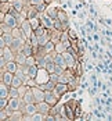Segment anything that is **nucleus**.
Listing matches in <instances>:
<instances>
[{
  "mask_svg": "<svg viewBox=\"0 0 112 121\" xmlns=\"http://www.w3.org/2000/svg\"><path fill=\"white\" fill-rule=\"evenodd\" d=\"M50 81V73L49 70L44 67V68H39V73H37L36 78H35V82L36 85H44Z\"/></svg>",
  "mask_w": 112,
  "mask_h": 121,
  "instance_id": "nucleus-1",
  "label": "nucleus"
},
{
  "mask_svg": "<svg viewBox=\"0 0 112 121\" xmlns=\"http://www.w3.org/2000/svg\"><path fill=\"white\" fill-rule=\"evenodd\" d=\"M24 118H29L31 120V116H33L35 113L37 111V104H35V103H25L24 106Z\"/></svg>",
  "mask_w": 112,
  "mask_h": 121,
  "instance_id": "nucleus-2",
  "label": "nucleus"
},
{
  "mask_svg": "<svg viewBox=\"0 0 112 121\" xmlns=\"http://www.w3.org/2000/svg\"><path fill=\"white\" fill-rule=\"evenodd\" d=\"M3 22L7 25V26H10V28H17V25H18V20H17V17H15L14 14L7 13L6 17H4V20H3Z\"/></svg>",
  "mask_w": 112,
  "mask_h": 121,
  "instance_id": "nucleus-3",
  "label": "nucleus"
},
{
  "mask_svg": "<svg viewBox=\"0 0 112 121\" xmlns=\"http://www.w3.org/2000/svg\"><path fill=\"white\" fill-rule=\"evenodd\" d=\"M68 91H69V88H68V84H64V82H57L55 88H54V93L57 95V97H58V99H60L62 95H65Z\"/></svg>",
  "mask_w": 112,
  "mask_h": 121,
  "instance_id": "nucleus-4",
  "label": "nucleus"
},
{
  "mask_svg": "<svg viewBox=\"0 0 112 121\" xmlns=\"http://www.w3.org/2000/svg\"><path fill=\"white\" fill-rule=\"evenodd\" d=\"M24 71H25V74H26L31 79H35V78H36V75H37V73H39V65H36V64L26 65Z\"/></svg>",
  "mask_w": 112,
  "mask_h": 121,
  "instance_id": "nucleus-5",
  "label": "nucleus"
},
{
  "mask_svg": "<svg viewBox=\"0 0 112 121\" xmlns=\"http://www.w3.org/2000/svg\"><path fill=\"white\" fill-rule=\"evenodd\" d=\"M44 102H47L50 106H55L58 102V97L54 93V91H46V96H44Z\"/></svg>",
  "mask_w": 112,
  "mask_h": 121,
  "instance_id": "nucleus-6",
  "label": "nucleus"
},
{
  "mask_svg": "<svg viewBox=\"0 0 112 121\" xmlns=\"http://www.w3.org/2000/svg\"><path fill=\"white\" fill-rule=\"evenodd\" d=\"M54 63H55L58 67L64 68V70H66V68H68V64H66V60H65L64 53H57V54H55V57H54Z\"/></svg>",
  "mask_w": 112,
  "mask_h": 121,
  "instance_id": "nucleus-7",
  "label": "nucleus"
},
{
  "mask_svg": "<svg viewBox=\"0 0 112 121\" xmlns=\"http://www.w3.org/2000/svg\"><path fill=\"white\" fill-rule=\"evenodd\" d=\"M24 39H19V38H14V40L11 42L10 48H11L12 52H22V48H24Z\"/></svg>",
  "mask_w": 112,
  "mask_h": 121,
  "instance_id": "nucleus-8",
  "label": "nucleus"
},
{
  "mask_svg": "<svg viewBox=\"0 0 112 121\" xmlns=\"http://www.w3.org/2000/svg\"><path fill=\"white\" fill-rule=\"evenodd\" d=\"M19 107H21V100L18 99V96L17 97H11L10 102H8V110L12 113V111L19 110Z\"/></svg>",
  "mask_w": 112,
  "mask_h": 121,
  "instance_id": "nucleus-9",
  "label": "nucleus"
},
{
  "mask_svg": "<svg viewBox=\"0 0 112 121\" xmlns=\"http://www.w3.org/2000/svg\"><path fill=\"white\" fill-rule=\"evenodd\" d=\"M37 111L43 113L44 116H49L51 113V106H50L47 102H42V103H37Z\"/></svg>",
  "mask_w": 112,
  "mask_h": 121,
  "instance_id": "nucleus-10",
  "label": "nucleus"
},
{
  "mask_svg": "<svg viewBox=\"0 0 112 121\" xmlns=\"http://www.w3.org/2000/svg\"><path fill=\"white\" fill-rule=\"evenodd\" d=\"M14 73H10V71H3V75H1V82H4L6 85H8V86H11L12 84V79H14Z\"/></svg>",
  "mask_w": 112,
  "mask_h": 121,
  "instance_id": "nucleus-11",
  "label": "nucleus"
},
{
  "mask_svg": "<svg viewBox=\"0 0 112 121\" xmlns=\"http://www.w3.org/2000/svg\"><path fill=\"white\" fill-rule=\"evenodd\" d=\"M21 28H22V31H24L25 34H26V36L29 38V35L33 32V28H32V25H31V21L29 20H25L21 22Z\"/></svg>",
  "mask_w": 112,
  "mask_h": 121,
  "instance_id": "nucleus-12",
  "label": "nucleus"
},
{
  "mask_svg": "<svg viewBox=\"0 0 112 121\" xmlns=\"http://www.w3.org/2000/svg\"><path fill=\"white\" fill-rule=\"evenodd\" d=\"M24 102H25V103H33V102H35V95H33L32 88H29V89H26V91H25Z\"/></svg>",
  "mask_w": 112,
  "mask_h": 121,
  "instance_id": "nucleus-13",
  "label": "nucleus"
},
{
  "mask_svg": "<svg viewBox=\"0 0 112 121\" xmlns=\"http://www.w3.org/2000/svg\"><path fill=\"white\" fill-rule=\"evenodd\" d=\"M1 56L6 59L7 61H11L14 60V56H12V50L10 46H7V48H4V49H1Z\"/></svg>",
  "mask_w": 112,
  "mask_h": 121,
  "instance_id": "nucleus-14",
  "label": "nucleus"
},
{
  "mask_svg": "<svg viewBox=\"0 0 112 121\" xmlns=\"http://www.w3.org/2000/svg\"><path fill=\"white\" fill-rule=\"evenodd\" d=\"M11 34H12V36H14V38H19V39H24V40L28 38V36H26V34L22 31V28H12Z\"/></svg>",
  "mask_w": 112,
  "mask_h": 121,
  "instance_id": "nucleus-15",
  "label": "nucleus"
},
{
  "mask_svg": "<svg viewBox=\"0 0 112 121\" xmlns=\"http://www.w3.org/2000/svg\"><path fill=\"white\" fill-rule=\"evenodd\" d=\"M0 97H10L8 85H6L4 82H1V85H0Z\"/></svg>",
  "mask_w": 112,
  "mask_h": 121,
  "instance_id": "nucleus-16",
  "label": "nucleus"
},
{
  "mask_svg": "<svg viewBox=\"0 0 112 121\" xmlns=\"http://www.w3.org/2000/svg\"><path fill=\"white\" fill-rule=\"evenodd\" d=\"M18 63L17 61H14V60H11V61H7V64H6V70L7 71H10V73H17V70H18V65H17Z\"/></svg>",
  "mask_w": 112,
  "mask_h": 121,
  "instance_id": "nucleus-17",
  "label": "nucleus"
},
{
  "mask_svg": "<svg viewBox=\"0 0 112 121\" xmlns=\"http://www.w3.org/2000/svg\"><path fill=\"white\" fill-rule=\"evenodd\" d=\"M26 59H28V56L25 54L24 52H19V53L15 56V61H17L19 65H25V64H26Z\"/></svg>",
  "mask_w": 112,
  "mask_h": 121,
  "instance_id": "nucleus-18",
  "label": "nucleus"
},
{
  "mask_svg": "<svg viewBox=\"0 0 112 121\" xmlns=\"http://www.w3.org/2000/svg\"><path fill=\"white\" fill-rule=\"evenodd\" d=\"M22 52H24L26 56H33V48H32V43L31 42H26L22 48Z\"/></svg>",
  "mask_w": 112,
  "mask_h": 121,
  "instance_id": "nucleus-19",
  "label": "nucleus"
},
{
  "mask_svg": "<svg viewBox=\"0 0 112 121\" xmlns=\"http://www.w3.org/2000/svg\"><path fill=\"white\" fill-rule=\"evenodd\" d=\"M54 21H55V20L50 18L49 15H46V17L42 18V22H43V25H44L46 28H53V26H54Z\"/></svg>",
  "mask_w": 112,
  "mask_h": 121,
  "instance_id": "nucleus-20",
  "label": "nucleus"
},
{
  "mask_svg": "<svg viewBox=\"0 0 112 121\" xmlns=\"http://www.w3.org/2000/svg\"><path fill=\"white\" fill-rule=\"evenodd\" d=\"M22 85H24V79H22L21 77H18V75H14L11 86H14V88H21Z\"/></svg>",
  "mask_w": 112,
  "mask_h": 121,
  "instance_id": "nucleus-21",
  "label": "nucleus"
},
{
  "mask_svg": "<svg viewBox=\"0 0 112 121\" xmlns=\"http://www.w3.org/2000/svg\"><path fill=\"white\" fill-rule=\"evenodd\" d=\"M46 15H49L50 18H53V20H57L58 18V10L50 7V9H47V11H46Z\"/></svg>",
  "mask_w": 112,
  "mask_h": 121,
  "instance_id": "nucleus-22",
  "label": "nucleus"
},
{
  "mask_svg": "<svg viewBox=\"0 0 112 121\" xmlns=\"http://www.w3.org/2000/svg\"><path fill=\"white\" fill-rule=\"evenodd\" d=\"M54 43H55V42H53V40L50 39L49 42H47V43L43 46V48H44V52H46V53H50V52H55V45H54Z\"/></svg>",
  "mask_w": 112,
  "mask_h": 121,
  "instance_id": "nucleus-23",
  "label": "nucleus"
},
{
  "mask_svg": "<svg viewBox=\"0 0 112 121\" xmlns=\"http://www.w3.org/2000/svg\"><path fill=\"white\" fill-rule=\"evenodd\" d=\"M31 120L32 121H39V120H46V116L40 111H36L33 116H31Z\"/></svg>",
  "mask_w": 112,
  "mask_h": 121,
  "instance_id": "nucleus-24",
  "label": "nucleus"
},
{
  "mask_svg": "<svg viewBox=\"0 0 112 121\" xmlns=\"http://www.w3.org/2000/svg\"><path fill=\"white\" fill-rule=\"evenodd\" d=\"M89 11H90V14H91V17H93V20L96 21V18L98 17V13H97V10H96V7H94V4H89Z\"/></svg>",
  "mask_w": 112,
  "mask_h": 121,
  "instance_id": "nucleus-25",
  "label": "nucleus"
},
{
  "mask_svg": "<svg viewBox=\"0 0 112 121\" xmlns=\"http://www.w3.org/2000/svg\"><path fill=\"white\" fill-rule=\"evenodd\" d=\"M12 7L17 10V11H22V9H24V3H22V0H15L14 1V4H12Z\"/></svg>",
  "mask_w": 112,
  "mask_h": 121,
  "instance_id": "nucleus-26",
  "label": "nucleus"
},
{
  "mask_svg": "<svg viewBox=\"0 0 112 121\" xmlns=\"http://www.w3.org/2000/svg\"><path fill=\"white\" fill-rule=\"evenodd\" d=\"M28 20H29V18H28ZM29 21H31V25H32L33 31H35L36 28H39V26H40V21H39V17H35V18H31Z\"/></svg>",
  "mask_w": 112,
  "mask_h": 121,
  "instance_id": "nucleus-27",
  "label": "nucleus"
},
{
  "mask_svg": "<svg viewBox=\"0 0 112 121\" xmlns=\"http://www.w3.org/2000/svg\"><path fill=\"white\" fill-rule=\"evenodd\" d=\"M11 9H12V6H10L7 1H1V11H3V13H6V14H7V13H10Z\"/></svg>",
  "mask_w": 112,
  "mask_h": 121,
  "instance_id": "nucleus-28",
  "label": "nucleus"
},
{
  "mask_svg": "<svg viewBox=\"0 0 112 121\" xmlns=\"http://www.w3.org/2000/svg\"><path fill=\"white\" fill-rule=\"evenodd\" d=\"M8 102L10 100H7V97H0V109H6V107H8Z\"/></svg>",
  "mask_w": 112,
  "mask_h": 121,
  "instance_id": "nucleus-29",
  "label": "nucleus"
},
{
  "mask_svg": "<svg viewBox=\"0 0 112 121\" xmlns=\"http://www.w3.org/2000/svg\"><path fill=\"white\" fill-rule=\"evenodd\" d=\"M18 91H19V88L11 86V89H10V97H17L18 96Z\"/></svg>",
  "mask_w": 112,
  "mask_h": 121,
  "instance_id": "nucleus-30",
  "label": "nucleus"
},
{
  "mask_svg": "<svg viewBox=\"0 0 112 121\" xmlns=\"http://www.w3.org/2000/svg\"><path fill=\"white\" fill-rule=\"evenodd\" d=\"M35 34H36V36H42V35H44L46 32H44V26H39V28H36L35 29Z\"/></svg>",
  "mask_w": 112,
  "mask_h": 121,
  "instance_id": "nucleus-31",
  "label": "nucleus"
},
{
  "mask_svg": "<svg viewBox=\"0 0 112 121\" xmlns=\"http://www.w3.org/2000/svg\"><path fill=\"white\" fill-rule=\"evenodd\" d=\"M46 7H47V3H42V4H39V6H36V9H37V11L39 13H42V11H44L46 10Z\"/></svg>",
  "mask_w": 112,
  "mask_h": 121,
  "instance_id": "nucleus-32",
  "label": "nucleus"
},
{
  "mask_svg": "<svg viewBox=\"0 0 112 121\" xmlns=\"http://www.w3.org/2000/svg\"><path fill=\"white\" fill-rule=\"evenodd\" d=\"M7 117H8V113H6V109H3V110H1V114H0V120L4 121Z\"/></svg>",
  "mask_w": 112,
  "mask_h": 121,
  "instance_id": "nucleus-33",
  "label": "nucleus"
},
{
  "mask_svg": "<svg viewBox=\"0 0 112 121\" xmlns=\"http://www.w3.org/2000/svg\"><path fill=\"white\" fill-rule=\"evenodd\" d=\"M44 0H29V3H31V6H39V4H42Z\"/></svg>",
  "mask_w": 112,
  "mask_h": 121,
  "instance_id": "nucleus-34",
  "label": "nucleus"
},
{
  "mask_svg": "<svg viewBox=\"0 0 112 121\" xmlns=\"http://www.w3.org/2000/svg\"><path fill=\"white\" fill-rule=\"evenodd\" d=\"M80 88H82V89H89V88H90V84H89V81H83V82L80 84Z\"/></svg>",
  "mask_w": 112,
  "mask_h": 121,
  "instance_id": "nucleus-35",
  "label": "nucleus"
},
{
  "mask_svg": "<svg viewBox=\"0 0 112 121\" xmlns=\"http://www.w3.org/2000/svg\"><path fill=\"white\" fill-rule=\"evenodd\" d=\"M68 34H69V36L72 38L73 40H76V32H75L73 29H68Z\"/></svg>",
  "mask_w": 112,
  "mask_h": 121,
  "instance_id": "nucleus-36",
  "label": "nucleus"
},
{
  "mask_svg": "<svg viewBox=\"0 0 112 121\" xmlns=\"http://www.w3.org/2000/svg\"><path fill=\"white\" fill-rule=\"evenodd\" d=\"M93 39H94V42H100V40H101V38H100V35L97 34V32L93 34Z\"/></svg>",
  "mask_w": 112,
  "mask_h": 121,
  "instance_id": "nucleus-37",
  "label": "nucleus"
},
{
  "mask_svg": "<svg viewBox=\"0 0 112 121\" xmlns=\"http://www.w3.org/2000/svg\"><path fill=\"white\" fill-rule=\"evenodd\" d=\"M85 17H86V13H83L82 10H80V13H79V18H80V20H85Z\"/></svg>",
  "mask_w": 112,
  "mask_h": 121,
  "instance_id": "nucleus-38",
  "label": "nucleus"
},
{
  "mask_svg": "<svg viewBox=\"0 0 112 121\" xmlns=\"http://www.w3.org/2000/svg\"><path fill=\"white\" fill-rule=\"evenodd\" d=\"M58 1H60V3H65V0H58Z\"/></svg>",
  "mask_w": 112,
  "mask_h": 121,
  "instance_id": "nucleus-39",
  "label": "nucleus"
}]
</instances>
